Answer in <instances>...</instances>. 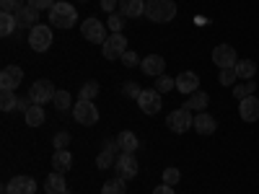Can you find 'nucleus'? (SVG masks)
Segmentation results:
<instances>
[{"label":"nucleus","mask_w":259,"mask_h":194,"mask_svg":"<svg viewBox=\"0 0 259 194\" xmlns=\"http://www.w3.org/2000/svg\"><path fill=\"white\" fill-rule=\"evenodd\" d=\"M26 6H31L36 11H50L55 6V0H26Z\"/></svg>","instance_id":"obj_40"},{"label":"nucleus","mask_w":259,"mask_h":194,"mask_svg":"<svg viewBox=\"0 0 259 194\" xmlns=\"http://www.w3.org/2000/svg\"><path fill=\"white\" fill-rule=\"evenodd\" d=\"M52 168L57 171V174H68V171L73 168V156L68 153V150H55V156H52Z\"/></svg>","instance_id":"obj_21"},{"label":"nucleus","mask_w":259,"mask_h":194,"mask_svg":"<svg viewBox=\"0 0 259 194\" xmlns=\"http://www.w3.org/2000/svg\"><path fill=\"white\" fill-rule=\"evenodd\" d=\"M78 21V13L70 3H62V0H57V3L50 8V24L57 26V29H73Z\"/></svg>","instance_id":"obj_2"},{"label":"nucleus","mask_w":259,"mask_h":194,"mask_svg":"<svg viewBox=\"0 0 259 194\" xmlns=\"http://www.w3.org/2000/svg\"><path fill=\"white\" fill-rule=\"evenodd\" d=\"M99 96V83L96 80H89L80 88V99H85V101H91V99H96Z\"/></svg>","instance_id":"obj_32"},{"label":"nucleus","mask_w":259,"mask_h":194,"mask_svg":"<svg viewBox=\"0 0 259 194\" xmlns=\"http://www.w3.org/2000/svg\"><path fill=\"white\" fill-rule=\"evenodd\" d=\"M124 52H127V36H122V34H112V36L101 44V55H104L106 60H117V57H122Z\"/></svg>","instance_id":"obj_9"},{"label":"nucleus","mask_w":259,"mask_h":194,"mask_svg":"<svg viewBox=\"0 0 259 194\" xmlns=\"http://www.w3.org/2000/svg\"><path fill=\"white\" fill-rule=\"evenodd\" d=\"M106 24H109V29H112L114 34H122V29H124V16H119V13H112Z\"/></svg>","instance_id":"obj_38"},{"label":"nucleus","mask_w":259,"mask_h":194,"mask_svg":"<svg viewBox=\"0 0 259 194\" xmlns=\"http://www.w3.org/2000/svg\"><path fill=\"white\" fill-rule=\"evenodd\" d=\"M119 11L124 18L145 16V0H119Z\"/></svg>","instance_id":"obj_17"},{"label":"nucleus","mask_w":259,"mask_h":194,"mask_svg":"<svg viewBox=\"0 0 259 194\" xmlns=\"http://www.w3.org/2000/svg\"><path fill=\"white\" fill-rule=\"evenodd\" d=\"M29 47L34 52H47L52 47V29L36 24L34 29H29Z\"/></svg>","instance_id":"obj_3"},{"label":"nucleus","mask_w":259,"mask_h":194,"mask_svg":"<svg viewBox=\"0 0 259 194\" xmlns=\"http://www.w3.org/2000/svg\"><path fill=\"white\" fill-rule=\"evenodd\" d=\"M239 114H241L244 122H256L259 119V99H254V96L241 99L239 101Z\"/></svg>","instance_id":"obj_14"},{"label":"nucleus","mask_w":259,"mask_h":194,"mask_svg":"<svg viewBox=\"0 0 259 194\" xmlns=\"http://www.w3.org/2000/svg\"><path fill=\"white\" fill-rule=\"evenodd\" d=\"M3 194H11V189H8V186H3Z\"/></svg>","instance_id":"obj_45"},{"label":"nucleus","mask_w":259,"mask_h":194,"mask_svg":"<svg viewBox=\"0 0 259 194\" xmlns=\"http://www.w3.org/2000/svg\"><path fill=\"white\" fill-rule=\"evenodd\" d=\"M39 11L36 8H31V6H24L18 13H16V24H18V29H34L36 26V16Z\"/></svg>","instance_id":"obj_19"},{"label":"nucleus","mask_w":259,"mask_h":194,"mask_svg":"<svg viewBox=\"0 0 259 194\" xmlns=\"http://www.w3.org/2000/svg\"><path fill=\"white\" fill-rule=\"evenodd\" d=\"M21 80H24V70L18 68V65H8V68H3V73H0V88L3 91H16Z\"/></svg>","instance_id":"obj_12"},{"label":"nucleus","mask_w":259,"mask_h":194,"mask_svg":"<svg viewBox=\"0 0 259 194\" xmlns=\"http://www.w3.org/2000/svg\"><path fill=\"white\" fill-rule=\"evenodd\" d=\"M254 91H256V80H246V83H241V85H233V96L236 99H246V96H254Z\"/></svg>","instance_id":"obj_28"},{"label":"nucleus","mask_w":259,"mask_h":194,"mask_svg":"<svg viewBox=\"0 0 259 194\" xmlns=\"http://www.w3.org/2000/svg\"><path fill=\"white\" fill-rule=\"evenodd\" d=\"M101 194H124V181L117 176V179H112V181H106L104 186H101Z\"/></svg>","instance_id":"obj_31"},{"label":"nucleus","mask_w":259,"mask_h":194,"mask_svg":"<svg viewBox=\"0 0 259 194\" xmlns=\"http://www.w3.org/2000/svg\"><path fill=\"white\" fill-rule=\"evenodd\" d=\"M55 85L50 83V80H36L34 85H31V91H29V96H31V101L34 104H41L45 106L47 101H55Z\"/></svg>","instance_id":"obj_11"},{"label":"nucleus","mask_w":259,"mask_h":194,"mask_svg":"<svg viewBox=\"0 0 259 194\" xmlns=\"http://www.w3.org/2000/svg\"><path fill=\"white\" fill-rule=\"evenodd\" d=\"M254 73H256V65L251 60H239L236 62V75L241 80H254Z\"/></svg>","instance_id":"obj_25"},{"label":"nucleus","mask_w":259,"mask_h":194,"mask_svg":"<svg viewBox=\"0 0 259 194\" xmlns=\"http://www.w3.org/2000/svg\"><path fill=\"white\" fill-rule=\"evenodd\" d=\"M80 34L89 39L91 44H104V41L109 39V36H106V26L101 24L99 18H94V16H91V18H85L83 24H80Z\"/></svg>","instance_id":"obj_4"},{"label":"nucleus","mask_w":259,"mask_h":194,"mask_svg":"<svg viewBox=\"0 0 259 194\" xmlns=\"http://www.w3.org/2000/svg\"><path fill=\"white\" fill-rule=\"evenodd\" d=\"M16 29H18V24H16L13 13H3V16H0V36H11Z\"/></svg>","instance_id":"obj_26"},{"label":"nucleus","mask_w":259,"mask_h":194,"mask_svg":"<svg viewBox=\"0 0 259 194\" xmlns=\"http://www.w3.org/2000/svg\"><path fill=\"white\" fill-rule=\"evenodd\" d=\"M163 93H158L156 88H148L138 96V106H140V112L143 114H158L161 112V106H163Z\"/></svg>","instance_id":"obj_7"},{"label":"nucleus","mask_w":259,"mask_h":194,"mask_svg":"<svg viewBox=\"0 0 259 194\" xmlns=\"http://www.w3.org/2000/svg\"><path fill=\"white\" fill-rule=\"evenodd\" d=\"M68 194H70V191H68Z\"/></svg>","instance_id":"obj_47"},{"label":"nucleus","mask_w":259,"mask_h":194,"mask_svg":"<svg viewBox=\"0 0 259 194\" xmlns=\"http://www.w3.org/2000/svg\"><path fill=\"white\" fill-rule=\"evenodd\" d=\"M179 181H182V171H179V168H166V171H163V184L177 186Z\"/></svg>","instance_id":"obj_33"},{"label":"nucleus","mask_w":259,"mask_h":194,"mask_svg":"<svg viewBox=\"0 0 259 194\" xmlns=\"http://www.w3.org/2000/svg\"><path fill=\"white\" fill-rule=\"evenodd\" d=\"M31 106H34V101H31V96H26V99H18V104H16V109H21V112H29L31 109Z\"/></svg>","instance_id":"obj_42"},{"label":"nucleus","mask_w":259,"mask_h":194,"mask_svg":"<svg viewBox=\"0 0 259 194\" xmlns=\"http://www.w3.org/2000/svg\"><path fill=\"white\" fill-rule=\"evenodd\" d=\"M177 88V78H168L166 73L161 78H156V91L158 93H168V91H174Z\"/></svg>","instance_id":"obj_29"},{"label":"nucleus","mask_w":259,"mask_h":194,"mask_svg":"<svg viewBox=\"0 0 259 194\" xmlns=\"http://www.w3.org/2000/svg\"><path fill=\"white\" fill-rule=\"evenodd\" d=\"M210 104V96L205 93V91H194V93H189V99H187V109L192 112V109H197V112H205V106Z\"/></svg>","instance_id":"obj_23"},{"label":"nucleus","mask_w":259,"mask_h":194,"mask_svg":"<svg viewBox=\"0 0 259 194\" xmlns=\"http://www.w3.org/2000/svg\"><path fill=\"white\" fill-rule=\"evenodd\" d=\"M11 194H36V181L31 176H16L6 184Z\"/></svg>","instance_id":"obj_15"},{"label":"nucleus","mask_w":259,"mask_h":194,"mask_svg":"<svg viewBox=\"0 0 259 194\" xmlns=\"http://www.w3.org/2000/svg\"><path fill=\"white\" fill-rule=\"evenodd\" d=\"M117 156L119 153H114V150H109V148H104L101 153H99V158H96V166L104 171V168H112L114 163H117Z\"/></svg>","instance_id":"obj_27"},{"label":"nucleus","mask_w":259,"mask_h":194,"mask_svg":"<svg viewBox=\"0 0 259 194\" xmlns=\"http://www.w3.org/2000/svg\"><path fill=\"white\" fill-rule=\"evenodd\" d=\"M114 168H117V176H119L122 181H130V179L138 176V158H135L133 153H119Z\"/></svg>","instance_id":"obj_8"},{"label":"nucleus","mask_w":259,"mask_h":194,"mask_svg":"<svg viewBox=\"0 0 259 194\" xmlns=\"http://www.w3.org/2000/svg\"><path fill=\"white\" fill-rule=\"evenodd\" d=\"M73 117H75V122H78V124L91 127V124H96V122H99V109L94 106V101L80 99V101L73 106Z\"/></svg>","instance_id":"obj_5"},{"label":"nucleus","mask_w":259,"mask_h":194,"mask_svg":"<svg viewBox=\"0 0 259 194\" xmlns=\"http://www.w3.org/2000/svg\"><path fill=\"white\" fill-rule=\"evenodd\" d=\"M192 124H194V117L189 114L187 106H182V109H174V112L168 114V119H166V127L171 129V132H177V135L187 132Z\"/></svg>","instance_id":"obj_6"},{"label":"nucleus","mask_w":259,"mask_h":194,"mask_svg":"<svg viewBox=\"0 0 259 194\" xmlns=\"http://www.w3.org/2000/svg\"><path fill=\"white\" fill-rule=\"evenodd\" d=\"M197 85H200V78L194 70H184L177 75V91H182V93H194Z\"/></svg>","instance_id":"obj_16"},{"label":"nucleus","mask_w":259,"mask_h":194,"mask_svg":"<svg viewBox=\"0 0 259 194\" xmlns=\"http://www.w3.org/2000/svg\"><path fill=\"white\" fill-rule=\"evenodd\" d=\"M192 127L197 129L200 135H212V132H215V127H218V124H215V117H212V114H207V112H200L197 117H194V124H192Z\"/></svg>","instance_id":"obj_20"},{"label":"nucleus","mask_w":259,"mask_h":194,"mask_svg":"<svg viewBox=\"0 0 259 194\" xmlns=\"http://www.w3.org/2000/svg\"><path fill=\"white\" fill-rule=\"evenodd\" d=\"M55 106H57L60 112H68L70 109V93L68 91H57L55 93Z\"/></svg>","instance_id":"obj_34"},{"label":"nucleus","mask_w":259,"mask_h":194,"mask_svg":"<svg viewBox=\"0 0 259 194\" xmlns=\"http://www.w3.org/2000/svg\"><path fill=\"white\" fill-rule=\"evenodd\" d=\"M52 142H55V150H68V145H70V132H57L55 137H52Z\"/></svg>","instance_id":"obj_37"},{"label":"nucleus","mask_w":259,"mask_h":194,"mask_svg":"<svg viewBox=\"0 0 259 194\" xmlns=\"http://www.w3.org/2000/svg\"><path fill=\"white\" fill-rule=\"evenodd\" d=\"M101 8H104L106 13H112V11L117 8V0H101Z\"/></svg>","instance_id":"obj_44"},{"label":"nucleus","mask_w":259,"mask_h":194,"mask_svg":"<svg viewBox=\"0 0 259 194\" xmlns=\"http://www.w3.org/2000/svg\"><path fill=\"white\" fill-rule=\"evenodd\" d=\"M119 60H122V65H124V68H138V65H140V57H138L133 50H127V52H124Z\"/></svg>","instance_id":"obj_39"},{"label":"nucleus","mask_w":259,"mask_h":194,"mask_svg":"<svg viewBox=\"0 0 259 194\" xmlns=\"http://www.w3.org/2000/svg\"><path fill=\"white\" fill-rule=\"evenodd\" d=\"M80 3H89V0H80Z\"/></svg>","instance_id":"obj_46"},{"label":"nucleus","mask_w":259,"mask_h":194,"mask_svg":"<svg viewBox=\"0 0 259 194\" xmlns=\"http://www.w3.org/2000/svg\"><path fill=\"white\" fill-rule=\"evenodd\" d=\"M24 117H26V124L29 127H41V124H45V119H47L45 117V109H41V104H34Z\"/></svg>","instance_id":"obj_24"},{"label":"nucleus","mask_w":259,"mask_h":194,"mask_svg":"<svg viewBox=\"0 0 259 194\" xmlns=\"http://www.w3.org/2000/svg\"><path fill=\"white\" fill-rule=\"evenodd\" d=\"M117 142H119V150H122V153H135V150L140 148V140H138V135H135V132H130V129L119 132Z\"/></svg>","instance_id":"obj_22"},{"label":"nucleus","mask_w":259,"mask_h":194,"mask_svg":"<svg viewBox=\"0 0 259 194\" xmlns=\"http://www.w3.org/2000/svg\"><path fill=\"white\" fill-rule=\"evenodd\" d=\"M45 191L47 194H68V181H65L62 174L52 171V174L47 176V181H45Z\"/></svg>","instance_id":"obj_18"},{"label":"nucleus","mask_w":259,"mask_h":194,"mask_svg":"<svg viewBox=\"0 0 259 194\" xmlns=\"http://www.w3.org/2000/svg\"><path fill=\"white\" fill-rule=\"evenodd\" d=\"M236 78H239V75H236V68H223L221 75H218V83L221 85H233Z\"/></svg>","instance_id":"obj_35"},{"label":"nucleus","mask_w":259,"mask_h":194,"mask_svg":"<svg viewBox=\"0 0 259 194\" xmlns=\"http://www.w3.org/2000/svg\"><path fill=\"white\" fill-rule=\"evenodd\" d=\"M122 91H124V96H130V99H138V96L143 93L135 83H124V88H122Z\"/></svg>","instance_id":"obj_41"},{"label":"nucleus","mask_w":259,"mask_h":194,"mask_svg":"<svg viewBox=\"0 0 259 194\" xmlns=\"http://www.w3.org/2000/svg\"><path fill=\"white\" fill-rule=\"evenodd\" d=\"M16 104H18V96H16V91H3V93H0V109H3V112H11V109H16Z\"/></svg>","instance_id":"obj_30"},{"label":"nucleus","mask_w":259,"mask_h":194,"mask_svg":"<svg viewBox=\"0 0 259 194\" xmlns=\"http://www.w3.org/2000/svg\"><path fill=\"white\" fill-rule=\"evenodd\" d=\"M153 194H174V186H168V184H161L153 189Z\"/></svg>","instance_id":"obj_43"},{"label":"nucleus","mask_w":259,"mask_h":194,"mask_svg":"<svg viewBox=\"0 0 259 194\" xmlns=\"http://www.w3.org/2000/svg\"><path fill=\"white\" fill-rule=\"evenodd\" d=\"M140 70H143L148 78H161V75L166 73V60H163L161 55H148V57H143V62H140Z\"/></svg>","instance_id":"obj_13"},{"label":"nucleus","mask_w":259,"mask_h":194,"mask_svg":"<svg viewBox=\"0 0 259 194\" xmlns=\"http://www.w3.org/2000/svg\"><path fill=\"white\" fill-rule=\"evenodd\" d=\"M145 16L153 24H168L177 16V6L174 0H145Z\"/></svg>","instance_id":"obj_1"},{"label":"nucleus","mask_w":259,"mask_h":194,"mask_svg":"<svg viewBox=\"0 0 259 194\" xmlns=\"http://www.w3.org/2000/svg\"><path fill=\"white\" fill-rule=\"evenodd\" d=\"M212 62L218 65V68H236V62H239V55H236V50L231 44H218L212 50Z\"/></svg>","instance_id":"obj_10"},{"label":"nucleus","mask_w":259,"mask_h":194,"mask_svg":"<svg viewBox=\"0 0 259 194\" xmlns=\"http://www.w3.org/2000/svg\"><path fill=\"white\" fill-rule=\"evenodd\" d=\"M0 8H3V13H18L21 8H24V0H0Z\"/></svg>","instance_id":"obj_36"}]
</instances>
